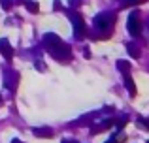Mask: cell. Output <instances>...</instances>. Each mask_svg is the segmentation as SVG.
Instances as JSON below:
<instances>
[{
	"instance_id": "1",
	"label": "cell",
	"mask_w": 149,
	"mask_h": 143,
	"mask_svg": "<svg viewBox=\"0 0 149 143\" xmlns=\"http://www.w3.org/2000/svg\"><path fill=\"white\" fill-rule=\"evenodd\" d=\"M44 44H45V47H47V51L51 53L53 59L61 60V62H68V60L72 59V51H70V47L57 36V34L47 32L44 36Z\"/></svg>"
},
{
	"instance_id": "2",
	"label": "cell",
	"mask_w": 149,
	"mask_h": 143,
	"mask_svg": "<svg viewBox=\"0 0 149 143\" xmlns=\"http://www.w3.org/2000/svg\"><path fill=\"white\" fill-rule=\"evenodd\" d=\"M113 23H115V15L113 13H100L95 17V26L100 32H106V38H108L109 30L113 28Z\"/></svg>"
},
{
	"instance_id": "3",
	"label": "cell",
	"mask_w": 149,
	"mask_h": 143,
	"mask_svg": "<svg viewBox=\"0 0 149 143\" xmlns=\"http://www.w3.org/2000/svg\"><path fill=\"white\" fill-rule=\"evenodd\" d=\"M70 19H72V23H74V30H76L74 34H76V38H77V40H83L85 32H87V30H85L83 17H81L77 11H72V13H70Z\"/></svg>"
},
{
	"instance_id": "4",
	"label": "cell",
	"mask_w": 149,
	"mask_h": 143,
	"mask_svg": "<svg viewBox=\"0 0 149 143\" xmlns=\"http://www.w3.org/2000/svg\"><path fill=\"white\" fill-rule=\"evenodd\" d=\"M127 28H128V32H130L132 36H140V32H142V25H140V21H138V13H136V11L128 17Z\"/></svg>"
},
{
	"instance_id": "5",
	"label": "cell",
	"mask_w": 149,
	"mask_h": 143,
	"mask_svg": "<svg viewBox=\"0 0 149 143\" xmlns=\"http://www.w3.org/2000/svg\"><path fill=\"white\" fill-rule=\"evenodd\" d=\"M0 53L4 55V59H6V60H11V59H13V49H11L10 41H8L6 38H2V40H0Z\"/></svg>"
},
{
	"instance_id": "6",
	"label": "cell",
	"mask_w": 149,
	"mask_h": 143,
	"mask_svg": "<svg viewBox=\"0 0 149 143\" xmlns=\"http://www.w3.org/2000/svg\"><path fill=\"white\" fill-rule=\"evenodd\" d=\"M125 87H127V90H128L130 96H136V85H134V81H132V77L128 75V73H125Z\"/></svg>"
},
{
	"instance_id": "7",
	"label": "cell",
	"mask_w": 149,
	"mask_h": 143,
	"mask_svg": "<svg viewBox=\"0 0 149 143\" xmlns=\"http://www.w3.org/2000/svg\"><path fill=\"white\" fill-rule=\"evenodd\" d=\"M34 136H38V137H53V130L51 128H34Z\"/></svg>"
},
{
	"instance_id": "8",
	"label": "cell",
	"mask_w": 149,
	"mask_h": 143,
	"mask_svg": "<svg viewBox=\"0 0 149 143\" xmlns=\"http://www.w3.org/2000/svg\"><path fill=\"white\" fill-rule=\"evenodd\" d=\"M25 6H26V10H29L30 13H38V11H40V8H38V2H34V0H26Z\"/></svg>"
},
{
	"instance_id": "9",
	"label": "cell",
	"mask_w": 149,
	"mask_h": 143,
	"mask_svg": "<svg viewBox=\"0 0 149 143\" xmlns=\"http://www.w3.org/2000/svg\"><path fill=\"white\" fill-rule=\"evenodd\" d=\"M117 68H119L123 73H128V70H130V62H127V60H117Z\"/></svg>"
},
{
	"instance_id": "10",
	"label": "cell",
	"mask_w": 149,
	"mask_h": 143,
	"mask_svg": "<svg viewBox=\"0 0 149 143\" xmlns=\"http://www.w3.org/2000/svg\"><path fill=\"white\" fill-rule=\"evenodd\" d=\"M127 49H128V53H130V55H132V57H134V59H138V57H140V49H138V47H136V45H132V44H128V45H127Z\"/></svg>"
},
{
	"instance_id": "11",
	"label": "cell",
	"mask_w": 149,
	"mask_h": 143,
	"mask_svg": "<svg viewBox=\"0 0 149 143\" xmlns=\"http://www.w3.org/2000/svg\"><path fill=\"white\" fill-rule=\"evenodd\" d=\"M142 2H146V0H123V2H121V6H123V8H128V6H136V4H142Z\"/></svg>"
},
{
	"instance_id": "12",
	"label": "cell",
	"mask_w": 149,
	"mask_h": 143,
	"mask_svg": "<svg viewBox=\"0 0 149 143\" xmlns=\"http://www.w3.org/2000/svg\"><path fill=\"white\" fill-rule=\"evenodd\" d=\"M11 6H13V0H2V8L4 10H10Z\"/></svg>"
},
{
	"instance_id": "13",
	"label": "cell",
	"mask_w": 149,
	"mask_h": 143,
	"mask_svg": "<svg viewBox=\"0 0 149 143\" xmlns=\"http://www.w3.org/2000/svg\"><path fill=\"white\" fill-rule=\"evenodd\" d=\"M138 122H140V124L143 126V128H147V130H149V121H143V119H138Z\"/></svg>"
},
{
	"instance_id": "14",
	"label": "cell",
	"mask_w": 149,
	"mask_h": 143,
	"mask_svg": "<svg viewBox=\"0 0 149 143\" xmlns=\"http://www.w3.org/2000/svg\"><path fill=\"white\" fill-rule=\"evenodd\" d=\"M36 68L38 70H45V64L44 62H36Z\"/></svg>"
},
{
	"instance_id": "15",
	"label": "cell",
	"mask_w": 149,
	"mask_h": 143,
	"mask_svg": "<svg viewBox=\"0 0 149 143\" xmlns=\"http://www.w3.org/2000/svg\"><path fill=\"white\" fill-rule=\"evenodd\" d=\"M11 143H23V141H19V140H11Z\"/></svg>"
},
{
	"instance_id": "16",
	"label": "cell",
	"mask_w": 149,
	"mask_h": 143,
	"mask_svg": "<svg viewBox=\"0 0 149 143\" xmlns=\"http://www.w3.org/2000/svg\"><path fill=\"white\" fill-rule=\"evenodd\" d=\"M62 143H76V141H70V140H64Z\"/></svg>"
},
{
	"instance_id": "17",
	"label": "cell",
	"mask_w": 149,
	"mask_h": 143,
	"mask_svg": "<svg viewBox=\"0 0 149 143\" xmlns=\"http://www.w3.org/2000/svg\"><path fill=\"white\" fill-rule=\"evenodd\" d=\"M0 102H2V98H0Z\"/></svg>"
},
{
	"instance_id": "18",
	"label": "cell",
	"mask_w": 149,
	"mask_h": 143,
	"mask_svg": "<svg viewBox=\"0 0 149 143\" xmlns=\"http://www.w3.org/2000/svg\"><path fill=\"white\" fill-rule=\"evenodd\" d=\"M109 143H113V141H109Z\"/></svg>"
},
{
	"instance_id": "19",
	"label": "cell",
	"mask_w": 149,
	"mask_h": 143,
	"mask_svg": "<svg viewBox=\"0 0 149 143\" xmlns=\"http://www.w3.org/2000/svg\"><path fill=\"white\" fill-rule=\"evenodd\" d=\"M147 143H149V141H147Z\"/></svg>"
}]
</instances>
